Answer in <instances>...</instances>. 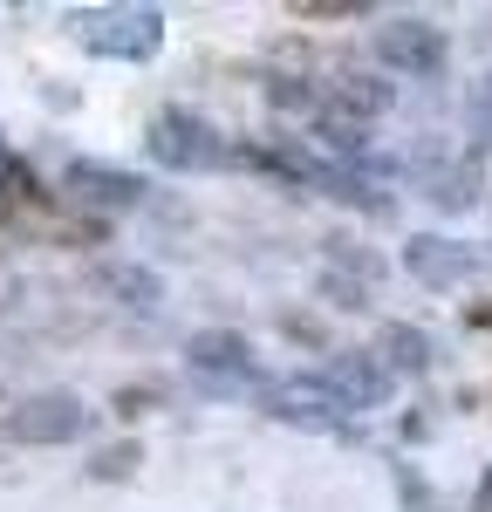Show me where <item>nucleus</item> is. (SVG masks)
<instances>
[{"mask_svg":"<svg viewBox=\"0 0 492 512\" xmlns=\"http://www.w3.org/2000/svg\"><path fill=\"white\" fill-rule=\"evenodd\" d=\"M82 431H89V410L69 390H35L7 410V437L14 444H76Z\"/></svg>","mask_w":492,"mask_h":512,"instance_id":"nucleus-5","label":"nucleus"},{"mask_svg":"<svg viewBox=\"0 0 492 512\" xmlns=\"http://www.w3.org/2000/svg\"><path fill=\"white\" fill-rule=\"evenodd\" d=\"M69 28L89 55H110V62H151L164 48L158 7H82V14H69Z\"/></svg>","mask_w":492,"mask_h":512,"instance_id":"nucleus-1","label":"nucleus"},{"mask_svg":"<svg viewBox=\"0 0 492 512\" xmlns=\"http://www.w3.org/2000/svg\"><path fill=\"white\" fill-rule=\"evenodd\" d=\"M144 403H158V390H117V410H123V417H137Z\"/></svg>","mask_w":492,"mask_h":512,"instance_id":"nucleus-19","label":"nucleus"},{"mask_svg":"<svg viewBox=\"0 0 492 512\" xmlns=\"http://www.w3.org/2000/svg\"><path fill=\"white\" fill-rule=\"evenodd\" d=\"M137 458H144L137 444H110V451H96V458H89V478L117 485V478H130V472H137Z\"/></svg>","mask_w":492,"mask_h":512,"instance_id":"nucleus-15","label":"nucleus"},{"mask_svg":"<svg viewBox=\"0 0 492 512\" xmlns=\"http://www.w3.org/2000/svg\"><path fill=\"white\" fill-rule=\"evenodd\" d=\"M315 383H322L342 410H376V403H390V390H397V376L376 362V349H335L315 369Z\"/></svg>","mask_w":492,"mask_h":512,"instance_id":"nucleus-6","label":"nucleus"},{"mask_svg":"<svg viewBox=\"0 0 492 512\" xmlns=\"http://www.w3.org/2000/svg\"><path fill=\"white\" fill-rule=\"evenodd\" d=\"M315 89H322V110L356 117V123H369V117H383V110H390V82L363 76V69H335V76L315 82Z\"/></svg>","mask_w":492,"mask_h":512,"instance_id":"nucleus-10","label":"nucleus"},{"mask_svg":"<svg viewBox=\"0 0 492 512\" xmlns=\"http://www.w3.org/2000/svg\"><path fill=\"white\" fill-rule=\"evenodd\" d=\"M294 14H308V21H356V14H369L363 0H301Z\"/></svg>","mask_w":492,"mask_h":512,"instance_id":"nucleus-17","label":"nucleus"},{"mask_svg":"<svg viewBox=\"0 0 492 512\" xmlns=\"http://www.w3.org/2000/svg\"><path fill=\"white\" fill-rule=\"evenodd\" d=\"M445 28H431V21H417V14H390L383 28H376V62L383 69H397V76H445Z\"/></svg>","mask_w":492,"mask_h":512,"instance_id":"nucleus-4","label":"nucleus"},{"mask_svg":"<svg viewBox=\"0 0 492 512\" xmlns=\"http://www.w3.org/2000/svg\"><path fill=\"white\" fill-rule=\"evenodd\" d=\"M472 512H492V472L479 478V492H472Z\"/></svg>","mask_w":492,"mask_h":512,"instance_id":"nucleus-20","label":"nucleus"},{"mask_svg":"<svg viewBox=\"0 0 492 512\" xmlns=\"http://www.w3.org/2000/svg\"><path fill=\"white\" fill-rule=\"evenodd\" d=\"M376 362H383L390 376H424V369H431V335L410 328V321H383V335H376Z\"/></svg>","mask_w":492,"mask_h":512,"instance_id":"nucleus-11","label":"nucleus"},{"mask_svg":"<svg viewBox=\"0 0 492 512\" xmlns=\"http://www.w3.org/2000/svg\"><path fill=\"white\" fill-rule=\"evenodd\" d=\"M390 478H397V492H404V512H438V499H431V485L410 472V465H390Z\"/></svg>","mask_w":492,"mask_h":512,"instance_id":"nucleus-16","label":"nucleus"},{"mask_svg":"<svg viewBox=\"0 0 492 512\" xmlns=\"http://www.w3.org/2000/svg\"><path fill=\"white\" fill-rule=\"evenodd\" d=\"M465 130H472V144H479V151L492 144V76L472 82V96H465Z\"/></svg>","mask_w":492,"mask_h":512,"instance_id":"nucleus-14","label":"nucleus"},{"mask_svg":"<svg viewBox=\"0 0 492 512\" xmlns=\"http://www.w3.org/2000/svg\"><path fill=\"white\" fill-rule=\"evenodd\" d=\"M260 403H267V417H281V424H294V431H342V424H349V410H342V403H335L315 376L267 383V390H260Z\"/></svg>","mask_w":492,"mask_h":512,"instance_id":"nucleus-7","label":"nucleus"},{"mask_svg":"<svg viewBox=\"0 0 492 512\" xmlns=\"http://www.w3.org/2000/svg\"><path fill=\"white\" fill-rule=\"evenodd\" d=\"M103 287L123 294L130 308H158V274H144V267H103Z\"/></svg>","mask_w":492,"mask_h":512,"instance_id":"nucleus-13","label":"nucleus"},{"mask_svg":"<svg viewBox=\"0 0 492 512\" xmlns=\"http://www.w3.org/2000/svg\"><path fill=\"white\" fill-rule=\"evenodd\" d=\"M185 362L205 390H260V355L240 328H199L185 342Z\"/></svg>","mask_w":492,"mask_h":512,"instance_id":"nucleus-3","label":"nucleus"},{"mask_svg":"<svg viewBox=\"0 0 492 512\" xmlns=\"http://www.w3.org/2000/svg\"><path fill=\"white\" fill-rule=\"evenodd\" d=\"M479 192H486V171H479V158L465 164H438V171H424V198L431 205H445V212H465V205H479Z\"/></svg>","mask_w":492,"mask_h":512,"instance_id":"nucleus-12","label":"nucleus"},{"mask_svg":"<svg viewBox=\"0 0 492 512\" xmlns=\"http://www.w3.org/2000/svg\"><path fill=\"white\" fill-rule=\"evenodd\" d=\"M144 151H151L164 171H226L240 144H226V137L199 117V110H178V103H171V110H158V117H151Z\"/></svg>","mask_w":492,"mask_h":512,"instance_id":"nucleus-2","label":"nucleus"},{"mask_svg":"<svg viewBox=\"0 0 492 512\" xmlns=\"http://www.w3.org/2000/svg\"><path fill=\"white\" fill-rule=\"evenodd\" d=\"M322 294H328V301H335V308H363V280L335 274V267H328V274H322Z\"/></svg>","mask_w":492,"mask_h":512,"instance_id":"nucleus-18","label":"nucleus"},{"mask_svg":"<svg viewBox=\"0 0 492 512\" xmlns=\"http://www.w3.org/2000/svg\"><path fill=\"white\" fill-rule=\"evenodd\" d=\"M404 267L417 287H431V294H445V287H465L472 267H479V253L465 246V239H438V233H417L404 239Z\"/></svg>","mask_w":492,"mask_h":512,"instance_id":"nucleus-8","label":"nucleus"},{"mask_svg":"<svg viewBox=\"0 0 492 512\" xmlns=\"http://www.w3.org/2000/svg\"><path fill=\"white\" fill-rule=\"evenodd\" d=\"M472 328H492V308H472Z\"/></svg>","mask_w":492,"mask_h":512,"instance_id":"nucleus-21","label":"nucleus"},{"mask_svg":"<svg viewBox=\"0 0 492 512\" xmlns=\"http://www.w3.org/2000/svg\"><path fill=\"white\" fill-rule=\"evenodd\" d=\"M62 185L89 212H130V205H144V178L137 171H117V164H96V158H76L62 171Z\"/></svg>","mask_w":492,"mask_h":512,"instance_id":"nucleus-9","label":"nucleus"}]
</instances>
